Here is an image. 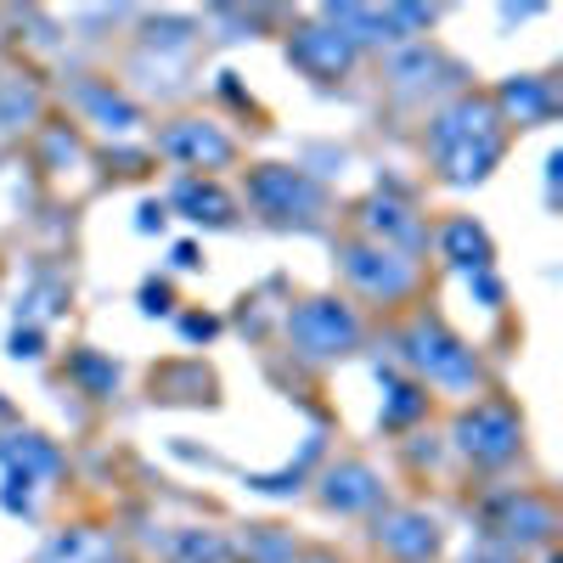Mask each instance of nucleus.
Masks as SVG:
<instances>
[{"mask_svg": "<svg viewBox=\"0 0 563 563\" xmlns=\"http://www.w3.org/2000/svg\"><path fill=\"white\" fill-rule=\"evenodd\" d=\"M429 153L445 169V180H456V186L485 180L501 158V113H496V102L462 97L456 108H445L429 130Z\"/></svg>", "mask_w": 563, "mask_h": 563, "instance_id": "obj_1", "label": "nucleus"}, {"mask_svg": "<svg viewBox=\"0 0 563 563\" xmlns=\"http://www.w3.org/2000/svg\"><path fill=\"white\" fill-rule=\"evenodd\" d=\"M288 339H294V350L310 355V361H333V355H344V350L361 344V321H355V310H344L339 299H305V305H294V316H288Z\"/></svg>", "mask_w": 563, "mask_h": 563, "instance_id": "obj_2", "label": "nucleus"}, {"mask_svg": "<svg viewBox=\"0 0 563 563\" xmlns=\"http://www.w3.org/2000/svg\"><path fill=\"white\" fill-rule=\"evenodd\" d=\"M406 361H411L429 384H440V389H474V384H479V361H474V350H467L462 339H451L445 327H434V321L411 327Z\"/></svg>", "mask_w": 563, "mask_h": 563, "instance_id": "obj_3", "label": "nucleus"}, {"mask_svg": "<svg viewBox=\"0 0 563 563\" xmlns=\"http://www.w3.org/2000/svg\"><path fill=\"white\" fill-rule=\"evenodd\" d=\"M456 451L467 462H479V467H501L512 462V451H519V417H512L501 400H485L474 411H462L456 422Z\"/></svg>", "mask_w": 563, "mask_h": 563, "instance_id": "obj_4", "label": "nucleus"}, {"mask_svg": "<svg viewBox=\"0 0 563 563\" xmlns=\"http://www.w3.org/2000/svg\"><path fill=\"white\" fill-rule=\"evenodd\" d=\"M249 198L276 214V220H294V214H316L321 203V186L305 175V169H282V164H265L249 175Z\"/></svg>", "mask_w": 563, "mask_h": 563, "instance_id": "obj_5", "label": "nucleus"}, {"mask_svg": "<svg viewBox=\"0 0 563 563\" xmlns=\"http://www.w3.org/2000/svg\"><path fill=\"white\" fill-rule=\"evenodd\" d=\"M344 276L355 282L361 294H372V299H400L411 282H417V271H411V260L400 254V249H344Z\"/></svg>", "mask_w": 563, "mask_h": 563, "instance_id": "obj_6", "label": "nucleus"}, {"mask_svg": "<svg viewBox=\"0 0 563 563\" xmlns=\"http://www.w3.org/2000/svg\"><path fill=\"white\" fill-rule=\"evenodd\" d=\"M158 147H164L175 164H192V169H220V164L231 158V141H225L214 124H203V119L169 124V130L158 135Z\"/></svg>", "mask_w": 563, "mask_h": 563, "instance_id": "obj_7", "label": "nucleus"}, {"mask_svg": "<svg viewBox=\"0 0 563 563\" xmlns=\"http://www.w3.org/2000/svg\"><path fill=\"white\" fill-rule=\"evenodd\" d=\"M378 547L395 558V563H422V558H434L440 547V525L434 519H422V512H384L378 519Z\"/></svg>", "mask_w": 563, "mask_h": 563, "instance_id": "obj_8", "label": "nucleus"}, {"mask_svg": "<svg viewBox=\"0 0 563 563\" xmlns=\"http://www.w3.org/2000/svg\"><path fill=\"white\" fill-rule=\"evenodd\" d=\"M288 57L310 74V79H339L350 63H355V45L339 34V29H299Z\"/></svg>", "mask_w": 563, "mask_h": 563, "instance_id": "obj_9", "label": "nucleus"}, {"mask_svg": "<svg viewBox=\"0 0 563 563\" xmlns=\"http://www.w3.org/2000/svg\"><path fill=\"white\" fill-rule=\"evenodd\" d=\"M378 496H384V485L366 462H339L321 479V501L333 512H366V507H378Z\"/></svg>", "mask_w": 563, "mask_h": 563, "instance_id": "obj_10", "label": "nucleus"}, {"mask_svg": "<svg viewBox=\"0 0 563 563\" xmlns=\"http://www.w3.org/2000/svg\"><path fill=\"white\" fill-rule=\"evenodd\" d=\"M496 530L507 536V541H519V547H536V541H547L552 530H558V519H552V507L541 501V496H501L496 501Z\"/></svg>", "mask_w": 563, "mask_h": 563, "instance_id": "obj_11", "label": "nucleus"}, {"mask_svg": "<svg viewBox=\"0 0 563 563\" xmlns=\"http://www.w3.org/2000/svg\"><path fill=\"white\" fill-rule=\"evenodd\" d=\"M175 209H186L198 225H231V198L220 192V186H203V180H180Z\"/></svg>", "mask_w": 563, "mask_h": 563, "instance_id": "obj_12", "label": "nucleus"}, {"mask_svg": "<svg viewBox=\"0 0 563 563\" xmlns=\"http://www.w3.org/2000/svg\"><path fill=\"white\" fill-rule=\"evenodd\" d=\"M440 243H445V260H456L462 271H485L490 265V238L474 220H451Z\"/></svg>", "mask_w": 563, "mask_h": 563, "instance_id": "obj_13", "label": "nucleus"}, {"mask_svg": "<svg viewBox=\"0 0 563 563\" xmlns=\"http://www.w3.org/2000/svg\"><path fill=\"white\" fill-rule=\"evenodd\" d=\"M0 456H7V467H12V474H23V479L57 474V451L45 445L40 434H12L7 445H0Z\"/></svg>", "mask_w": 563, "mask_h": 563, "instance_id": "obj_14", "label": "nucleus"}, {"mask_svg": "<svg viewBox=\"0 0 563 563\" xmlns=\"http://www.w3.org/2000/svg\"><path fill=\"white\" fill-rule=\"evenodd\" d=\"M501 108L519 119V124H536V119L552 113V90H547L541 79H507V85H501Z\"/></svg>", "mask_w": 563, "mask_h": 563, "instance_id": "obj_15", "label": "nucleus"}, {"mask_svg": "<svg viewBox=\"0 0 563 563\" xmlns=\"http://www.w3.org/2000/svg\"><path fill=\"white\" fill-rule=\"evenodd\" d=\"M366 225L378 231V238H395V243H406V249H411V243H422V225H417V220H411L400 203H384V198L366 209Z\"/></svg>", "mask_w": 563, "mask_h": 563, "instance_id": "obj_16", "label": "nucleus"}, {"mask_svg": "<svg viewBox=\"0 0 563 563\" xmlns=\"http://www.w3.org/2000/svg\"><path fill=\"white\" fill-rule=\"evenodd\" d=\"M79 97H85L90 113L102 119V130H130V124H135V108H130L124 97H113V90H102V85H85Z\"/></svg>", "mask_w": 563, "mask_h": 563, "instance_id": "obj_17", "label": "nucleus"}, {"mask_svg": "<svg viewBox=\"0 0 563 563\" xmlns=\"http://www.w3.org/2000/svg\"><path fill=\"white\" fill-rule=\"evenodd\" d=\"M225 541L214 530H180L175 536V563H225Z\"/></svg>", "mask_w": 563, "mask_h": 563, "instance_id": "obj_18", "label": "nucleus"}, {"mask_svg": "<svg viewBox=\"0 0 563 563\" xmlns=\"http://www.w3.org/2000/svg\"><path fill=\"white\" fill-rule=\"evenodd\" d=\"M422 411H429V395H422L417 384H389V406H384V429H406V422H417Z\"/></svg>", "mask_w": 563, "mask_h": 563, "instance_id": "obj_19", "label": "nucleus"}, {"mask_svg": "<svg viewBox=\"0 0 563 563\" xmlns=\"http://www.w3.org/2000/svg\"><path fill=\"white\" fill-rule=\"evenodd\" d=\"M74 378H79L90 395H113V384H119V366H108L102 355L79 350V355H74Z\"/></svg>", "mask_w": 563, "mask_h": 563, "instance_id": "obj_20", "label": "nucleus"}, {"mask_svg": "<svg viewBox=\"0 0 563 563\" xmlns=\"http://www.w3.org/2000/svg\"><path fill=\"white\" fill-rule=\"evenodd\" d=\"M7 97H12V102H0V124L18 130V124L34 113V90H29V85H23V90H18V85H7Z\"/></svg>", "mask_w": 563, "mask_h": 563, "instance_id": "obj_21", "label": "nucleus"}, {"mask_svg": "<svg viewBox=\"0 0 563 563\" xmlns=\"http://www.w3.org/2000/svg\"><path fill=\"white\" fill-rule=\"evenodd\" d=\"M12 355H18V361H34V355H40V333H34V327H29V333L18 327V339H12Z\"/></svg>", "mask_w": 563, "mask_h": 563, "instance_id": "obj_22", "label": "nucleus"}, {"mask_svg": "<svg viewBox=\"0 0 563 563\" xmlns=\"http://www.w3.org/2000/svg\"><path fill=\"white\" fill-rule=\"evenodd\" d=\"M180 327H186V339H214V321L209 316H186Z\"/></svg>", "mask_w": 563, "mask_h": 563, "instance_id": "obj_23", "label": "nucleus"}, {"mask_svg": "<svg viewBox=\"0 0 563 563\" xmlns=\"http://www.w3.org/2000/svg\"><path fill=\"white\" fill-rule=\"evenodd\" d=\"M153 225H164V209H158V203L141 209V231H153Z\"/></svg>", "mask_w": 563, "mask_h": 563, "instance_id": "obj_24", "label": "nucleus"}, {"mask_svg": "<svg viewBox=\"0 0 563 563\" xmlns=\"http://www.w3.org/2000/svg\"><path fill=\"white\" fill-rule=\"evenodd\" d=\"M310 563H333V558H310Z\"/></svg>", "mask_w": 563, "mask_h": 563, "instance_id": "obj_25", "label": "nucleus"}, {"mask_svg": "<svg viewBox=\"0 0 563 563\" xmlns=\"http://www.w3.org/2000/svg\"><path fill=\"white\" fill-rule=\"evenodd\" d=\"M485 563H507V558H485Z\"/></svg>", "mask_w": 563, "mask_h": 563, "instance_id": "obj_26", "label": "nucleus"}]
</instances>
